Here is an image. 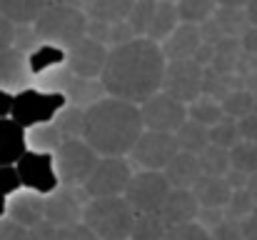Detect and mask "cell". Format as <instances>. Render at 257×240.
I'll use <instances>...</instances> for the list:
<instances>
[{
  "instance_id": "6da1fadb",
  "label": "cell",
  "mask_w": 257,
  "mask_h": 240,
  "mask_svg": "<svg viewBox=\"0 0 257 240\" xmlns=\"http://www.w3.org/2000/svg\"><path fill=\"white\" fill-rule=\"evenodd\" d=\"M165 65L168 58L160 43L138 35L107 50L105 68L97 80L102 83L105 95L143 105L150 95L163 90Z\"/></svg>"
},
{
  "instance_id": "7a4b0ae2",
  "label": "cell",
  "mask_w": 257,
  "mask_h": 240,
  "mask_svg": "<svg viewBox=\"0 0 257 240\" xmlns=\"http://www.w3.org/2000/svg\"><path fill=\"white\" fill-rule=\"evenodd\" d=\"M145 130L140 105L102 95L85 108L83 138L97 155H127Z\"/></svg>"
},
{
  "instance_id": "3957f363",
  "label": "cell",
  "mask_w": 257,
  "mask_h": 240,
  "mask_svg": "<svg viewBox=\"0 0 257 240\" xmlns=\"http://www.w3.org/2000/svg\"><path fill=\"white\" fill-rule=\"evenodd\" d=\"M135 210L122 195L90 198L83 210V223L100 240H127L133 230Z\"/></svg>"
},
{
  "instance_id": "277c9868",
  "label": "cell",
  "mask_w": 257,
  "mask_h": 240,
  "mask_svg": "<svg viewBox=\"0 0 257 240\" xmlns=\"http://www.w3.org/2000/svg\"><path fill=\"white\" fill-rule=\"evenodd\" d=\"M38 38L43 43H53L60 48H70L80 38L87 35V15L83 8H70V5H48L33 23Z\"/></svg>"
},
{
  "instance_id": "5b68a950",
  "label": "cell",
  "mask_w": 257,
  "mask_h": 240,
  "mask_svg": "<svg viewBox=\"0 0 257 240\" xmlns=\"http://www.w3.org/2000/svg\"><path fill=\"white\" fill-rule=\"evenodd\" d=\"M68 105V95L58 90H45L38 85H28L13 95V110L10 118L20 128H35L43 123H50L63 108Z\"/></svg>"
},
{
  "instance_id": "8992f818",
  "label": "cell",
  "mask_w": 257,
  "mask_h": 240,
  "mask_svg": "<svg viewBox=\"0 0 257 240\" xmlns=\"http://www.w3.org/2000/svg\"><path fill=\"white\" fill-rule=\"evenodd\" d=\"M135 35L150 38L155 43H163L172 30L177 28L180 18L172 0H135L127 20H125Z\"/></svg>"
},
{
  "instance_id": "52a82bcc",
  "label": "cell",
  "mask_w": 257,
  "mask_h": 240,
  "mask_svg": "<svg viewBox=\"0 0 257 240\" xmlns=\"http://www.w3.org/2000/svg\"><path fill=\"white\" fill-rule=\"evenodd\" d=\"M133 163L127 155H100L92 173L83 183L85 193L90 198H110L122 195L130 178H133Z\"/></svg>"
},
{
  "instance_id": "ba28073f",
  "label": "cell",
  "mask_w": 257,
  "mask_h": 240,
  "mask_svg": "<svg viewBox=\"0 0 257 240\" xmlns=\"http://www.w3.org/2000/svg\"><path fill=\"white\" fill-rule=\"evenodd\" d=\"M53 158H55V170H58L60 183L83 185L100 155L85 138H65L53 153Z\"/></svg>"
},
{
  "instance_id": "9c48e42d",
  "label": "cell",
  "mask_w": 257,
  "mask_h": 240,
  "mask_svg": "<svg viewBox=\"0 0 257 240\" xmlns=\"http://www.w3.org/2000/svg\"><path fill=\"white\" fill-rule=\"evenodd\" d=\"M170 190L172 188L163 170H138L133 173L122 198L135 213H158Z\"/></svg>"
},
{
  "instance_id": "30bf717a",
  "label": "cell",
  "mask_w": 257,
  "mask_h": 240,
  "mask_svg": "<svg viewBox=\"0 0 257 240\" xmlns=\"http://www.w3.org/2000/svg\"><path fill=\"white\" fill-rule=\"evenodd\" d=\"M180 153L175 133H160V130H143L133 150L127 153L130 163H135L140 170H163L175 155Z\"/></svg>"
},
{
  "instance_id": "8fae6325",
  "label": "cell",
  "mask_w": 257,
  "mask_h": 240,
  "mask_svg": "<svg viewBox=\"0 0 257 240\" xmlns=\"http://www.w3.org/2000/svg\"><path fill=\"white\" fill-rule=\"evenodd\" d=\"M90 195L83 185H65L60 183L53 193L45 195V220H50L55 228H65L83 220Z\"/></svg>"
},
{
  "instance_id": "7c38bea8",
  "label": "cell",
  "mask_w": 257,
  "mask_h": 240,
  "mask_svg": "<svg viewBox=\"0 0 257 240\" xmlns=\"http://www.w3.org/2000/svg\"><path fill=\"white\" fill-rule=\"evenodd\" d=\"M15 168H18V175H20L23 188L35 190L40 195H48V193H53L60 185L53 153H38V150H30L28 148L20 155V160L15 163Z\"/></svg>"
},
{
  "instance_id": "4fadbf2b",
  "label": "cell",
  "mask_w": 257,
  "mask_h": 240,
  "mask_svg": "<svg viewBox=\"0 0 257 240\" xmlns=\"http://www.w3.org/2000/svg\"><path fill=\"white\" fill-rule=\"evenodd\" d=\"M140 115H143V125L148 130L175 133L187 120V105L175 100L165 90H158L140 105Z\"/></svg>"
},
{
  "instance_id": "5bb4252c",
  "label": "cell",
  "mask_w": 257,
  "mask_h": 240,
  "mask_svg": "<svg viewBox=\"0 0 257 240\" xmlns=\"http://www.w3.org/2000/svg\"><path fill=\"white\" fill-rule=\"evenodd\" d=\"M202 80L205 68L200 63L190 60H168L165 75H163V90L180 103H192L197 95H202Z\"/></svg>"
},
{
  "instance_id": "9a60e30c",
  "label": "cell",
  "mask_w": 257,
  "mask_h": 240,
  "mask_svg": "<svg viewBox=\"0 0 257 240\" xmlns=\"http://www.w3.org/2000/svg\"><path fill=\"white\" fill-rule=\"evenodd\" d=\"M107 50H110V48H105V45L97 43L95 38L85 35V38H80L78 43H73V45L68 48V60H65V65H68L75 75H80V78L97 80L100 73H102V68H105Z\"/></svg>"
},
{
  "instance_id": "2e32d148",
  "label": "cell",
  "mask_w": 257,
  "mask_h": 240,
  "mask_svg": "<svg viewBox=\"0 0 257 240\" xmlns=\"http://www.w3.org/2000/svg\"><path fill=\"white\" fill-rule=\"evenodd\" d=\"M5 215L15 223H20L23 228H33L38 220L45 218V195L20 188L18 193L8 195L5 200Z\"/></svg>"
},
{
  "instance_id": "e0dca14e",
  "label": "cell",
  "mask_w": 257,
  "mask_h": 240,
  "mask_svg": "<svg viewBox=\"0 0 257 240\" xmlns=\"http://www.w3.org/2000/svg\"><path fill=\"white\" fill-rule=\"evenodd\" d=\"M202 30L200 25H190V23H177V28L160 43L163 53L168 60H190L195 58V53L202 45Z\"/></svg>"
},
{
  "instance_id": "ac0fdd59",
  "label": "cell",
  "mask_w": 257,
  "mask_h": 240,
  "mask_svg": "<svg viewBox=\"0 0 257 240\" xmlns=\"http://www.w3.org/2000/svg\"><path fill=\"white\" fill-rule=\"evenodd\" d=\"M158 213H160L163 223H165L168 228H172V225H182V223H192V220H197L200 203L195 200L192 190L172 188Z\"/></svg>"
},
{
  "instance_id": "d6986e66",
  "label": "cell",
  "mask_w": 257,
  "mask_h": 240,
  "mask_svg": "<svg viewBox=\"0 0 257 240\" xmlns=\"http://www.w3.org/2000/svg\"><path fill=\"white\" fill-rule=\"evenodd\" d=\"M33 80V73L28 68V55L18 48H8L0 53V88L8 93H18L28 88Z\"/></svg>"
},
{
  "instance_id": "ffe728a7",
  "label": "cell",
  "mask_w": 257,
  "mask_h": 240,
  "mask_svg": "<svg viewBox=\"0 0 257 240\" xmlns=\"http://www.w3.org/2000/svg\"><path fill=\"white\" fill-rule=\"evenodd\" d=\"M190 190L200 208H225V203L232 195V185L225 175H202Z\"/></svg>"
},
{
  "instance_id": "44dd1931",
  "label": "cell",
  "mask_w": 257,
  "mask_h": 240,
  "mask_svg": "<svg viewBox=\"0 0 257 240\" xmlns=\"http://www.w3.org/2000/svg\"><path fill=\"white\" fill-rule=\"evenodd\" d=\"M163 173H165L170 188H182V190H190V188L202 178V168H200L197 155L185 153V150H180V153L163 168Z\"/></svg>"
},
{
  "instance_id": "7402d4cb",
  "label": "cell",
  "mask_w": 257,
  "mask_h": 240,
  "mask_svg": "<svg viewBox=\"0 0 257 240\" xmlns=\"http://www.w3.org/2000/svg\"><path fill=\"white\" fill-rule=\"evenodd\" d=\"M25 150V128H20L13 118H0V165H15Z\"/></svg>"
},
{
  "instance_id": "603a6c76",
  "label": "cell",
  "mask_w": 257,
  "mask_h": 240,
  "mask_svg": "<svg viewBox=\"0 0 257 240\" xmlns=\"http://www.w3.org/2000/svg\"><path fill=\"white\" fill-rule=\"evenodd\" d=\"M135 0H83V13L95 23H122L127 20Z\"/></svg>"
},
{
  "instance_id": "cb8c5ba5",
  "label": "cell",
  "mask_w": 257,
  "mask_h": 240,
  "mask_svg": "<svg viewBox=\"0 0 257 240\" xmlns=\"http://www.w3.org/2000/svg\"><path fill=\"white\" fill-rule=\"evenodd\" d=\"M65 60H68V50L60 45H53V43H40L35 50L28 53V68H30L33 78H38L58 65H65Z\"/></svg>"
},
{
  "instance_id": "d4e9b609",
  "label": "cell",
  "mask_w": 257,
  "mask_h": 240,
  "mask_svg": "<svg viewBox=\"0 0 257 240\" xmlns=\"http://www.w3.org/2000/svg\"><path fill=\"white\" fill-rule=\"evenodd\" d=\"M50 5V0H0V13L13 25L35 23V18Z\"/></svg>"
},
{
  "instance_id": "484cf974",
  "label": "cell",
  "mask_w": 257,
  "mask_h": 240,
  "mask_svg": "<svg viewBox=\"0 0 257 240\" xmlns=\"http://www.w3.org/2000/svg\"><path fill=\"white\" fill-rule=\"evenodd\" d=\"M175 140L177 148L192 155H200L207 145H210V128L195 123V120H185L177 130H175Z\"/></svg>"
},
{
  "instance_id": "4316f807",
  "label": "cell",
  "mask_w": 257,
  "mask_h": 240,
  "mask_svg": "<svg viewBox=\"0 0 257 240\" xmlns=\"http://www.w3.org/2000/svg\"><path fill=\"white\" fill-rule=\"evenodd\" d=\"M225 118V113H222V105H220V100L217 98H212V95H197L192 103H187V120H195V123H200V125H205V128H212L215 123H220Z\"/></svg>"
},
{
  "instance_id": "83f0119b",
  "label": "cell",
  "mask_w": 257,
  "mask_h": 240,
  "mask_svg": "<svg viewBox=\"0 0 257 240\" xmlns=\"http://www.w3.org/2000/svg\"><path fill=\"white\" fill-rule=\"evenodd\" d=\"M25 140H28V148H30V150H38V153H55L58 145H60L65 138L60 135L58 125L50 120V123L28 128V130H25Z\"/></svg>"
},
{
  "instance_id": "f1b7e54d",
  "label": "cell",
  "mask_w": 257,
  "mask_h": 240,
  "mask_svg": "<svg viewBox=\"0 0 257 240\" xmlns=\"http://www.w3.org/2000/svg\"><path fill=\"white\" fill-rule=\"evenodd\" d=\"M175 10H177L180 23L202 25L215 15L217 3L215 0H175Z\"/></svg>"
},
{
  "instance_id": "f546056e",
  "label": "cell",
  "mask_w": 257,
  "mask_h": 240,
  "mask_svg": "<svg viewBox=\"0 0 257 240\" xmlns=\"http://www.w3.org/2000/svg\"><path fill=\"white\" fill-rule=\"evenodd\" d=\"M212 20L217 30L222 33V38H242V33L250 28L245 10H237V8H217Z\"/></svg>"
},
{
  "instance_id": "4dcf8cb0",
  "label": "cell",
  "mask_w": 257,
  "mask_h": 240,
  "mask_svg": "<svg viewBox=\"0 0 257 240\" xmlns=\"http://www.w3.org/2000/svg\"><path fill=\"white\" fill-rule=\"evenodd\" d=\"M168 225L163 223L160 213H135L130 240H163Z\"/></svg>"
},
{
  "instance_id": "1f68e13d",
  "label": "cell",
  "mask_w": 257,
  "mask_h": 240,
  "mask_svg": "<svg viewBox=\"0 0 257 240\" xmlns=\"http://www.w3.org/2000/svg\"><path fill=\"white\" fill-rule=\"evenodd\" d=\"M220 105H222L225 118H232V120H245L247 115L255 113V98L247 90H230L220 100Z\"/></svg>"
},
{
  "instance_id": "d6a6232c",
  "label": "cell",
  "mask_w": 257,
  "mask_h": 240,
  "mask_svg": "<svg viewBox=\"0 0 257 240\" xmlns=\"http://www.w3.org/2000/svg\"><path fill=\"white\" fill-rule=\"evenodd\" d=\"M83 118H85V110L68 103V105L53 118V123L58 125V130H60L63 138H83Z\"/></svg>"
},
{
  "instance_id": "836d02e7",
  "label": "cell",
  "mask_w": 257,
  "mask_h": 240,
  "mask_svg": "<svg viewBox=\"0 0 257 240\" xmlns=\"http://www.w3.org/2000/svg\"><path fill=\"white\" fill-rule=\"evenodd\" d=\"M230 168L240 170L245 175H252L257 170V143L255 140H240L230 148Z\"/></svg>"
},
{
  "instance_id": "e575fe53",
  "label": "cell",
  "mask_w": 257,
  "mask_h": 240,
  "mask_svg": "<svg viewBox=\"0 0 257 240\" xmlns=\"http://www.w3.org/2000/svg\"><path fill=\"white\" fill-rule=\"evenodd\" d=\"M240 140H242L240 123L232 120V118H222L220 123H215V125L210 128V145H217V148L230 150V148L237 145Z\"/></svg>"
},
{
  "instance_id": "d590c367",
  "label": "cell",
  "mask_w": 257,
  "mask_h": 240,
  "mask_svg": "<svg viewBox=\"0 0 257 240\" xmlns=\"http://www.w3.org/2000/svg\"><path fill=\"white\" fill-rule=\"evenodd\" d=\"M197 160H200L202 175H227L230 170V150L217 148V145H207L197 155Z\"/></svg>"
},
{
  "instance_id": "8d00e7d4",
  "label": "cell",
  "mask_w": 257,
  "mask_h": 240,
  "mask_svg": "<svg viewBox=\"0 0 257 240\" xmlns=\"http://www.w3.org/2000/svg\"><path fill=\"white\" fill-rule=\"evenodd\" d=\"M255 208H257V203L252 200V195H250L245 188H235L222 210H225V215L232 218V220H245V218H250V215L255 213Z\"/></svg>"
},
{
  "instance_id": "74e56055",
  "label": "cell",
  "mask_w": 257,
  "mask_h": 240,
  "mask_svg": "<svg viewBox=\"0 0 257 240\" xmlns=\"http://www.w3.org/2000/svg\"><path fill=\"white\" fill-rule=\"evenodd\" d=\"M163 240H210V230L202 228L197 220H192V223H182V225L168 228Z\"/></svg>"
},
{
  "instance_id": "f35d334b",
  "label": "cell",
  "mask_w": 257,
  "mask_h": 240,
  "mask_svg": "<svg viewBox=\"0 0 257 240\" xmlns=\"http://www.w3.org/2000/svg\"><path fill=\"white\" fill-rule=\"evenodd\" d=\"M43 40L38 38V33H35V28H33V23H28V25H15V35H13V48H18L20 53H30V50H35L38 45H40Z\"/></svg>"
},
{
  "instance_id": "ab89813d",
  "label": "cell",
  "mask_w": 257,
  "mask_h": 240,
  "mask_svg": "<svg viewBox=\"0 0 257 240\" xmlns=\"http://www.w3.org/2000/svg\"><path fill=\"white\" fill-rule=\"evenodd\" d=\"M210 240H245V230L240 220H232L225 215L215 228H210Z\"/></svg>"
},
{
  "instance_id": "60d3db41",
  "label": "cell",
  "mask_w": 257,
  "mask_h": 240,
  "mask_svg": "<svg viewBox=\"0 0 257 240\" xmlns=\"http://www.w3.org/2000/svg\"><path fill=\"white\" fill-rule=\"evenodd\" d=\"M20 188H23V183H20L18 168L15 165H0V195L8 198V195L18 193Z\"/></svg>"
},
{
  "instance_id": "b9f144b4",
  "label": "cell",
  "mask_w": 257,
  "mask_h": 240,
  "mask_svg": "<svg viewBox=\"0 0 257 240\" xmlns=\"http://www.w3.org/2000/svg\"><path fill=\"white\" fill-rule=\"evenodd\" d=\"M55 240H100L85 223H73V225H65V228H58V235Z\"/></svg>"
},
{
  "instance_id": "7bdbcfd3",
  "label": "cell",
  "mask_w": 257,
  "mask_h": 240,
  "mask_svg": "<svg viewBox=\"0 0 257 240\" xmlns=\"http://www.w3.org/2000/svg\"><path fill=\"white\" fill-rule=\"evenodd\" d=\"M0 240H30V235H28V228H23L20 223L3 215L0 218Z\"/></svg>"
},
{
  "instance_id": "ee69618b",
  "label": "cell",
  "mask_w": 257,
  "mask_h": 240,
  "mask_svg": "<svg viewBox=\"0 0 257 240\" xmlns=\"http://www.w3.org/2000/svg\"><path fill=\"white\" fill-rule=\"evenodd\" d=\"M28 235H30V240H55V235H58V228L50 223V220H38L33 228H28Z\"/></svg>"
},
{
  "instance_id": "f6af8a7d",
  "label": "cell",
  "mask_w": 257,
  "mask_h": 240,
  "mask_svg": "<svg viewBox=\"0 0 257 240\" xmlns=\"http://www.w3.org/2000/svg\"><path fill=\"white\" fill-rule=\"evenodd\" d=\"M13 35H15V25L0 13V53L13 48Z\"/></svg>"
},
{
  "instance_id": "bcb514c9",
  "label": "cell",
  "mask_w": 257,
  "mask_h": 240,
  "mask_svg": "<svg viewBox=\"0 0 257 240\" xmlns=\"http://www.w3.org/2000/svg\"><path fill=\"white\" fill-rule=\"evenodd\" d=\"M240 45L247 50V53H257V28H247L245 33H242V38H240Z\"/></svg>"
},
{
  "instance_id": "7dc6e473",
  "label": "cell",
  "mask_w": 257,
  "mask_h": 240,
  "mask_svg": "<svg viewBox=\"0 0 257 240\" xmlns=\"http://www.w3.org/2000/svg\"><path fill=\"white\" fill-rule=\"evenodd\" d=\"M13 95L15 93H8L0 88V118H10V110H13Z\"/></svg>"
},
{
  "instance_id": "c3c4849f",
  "label": "cell",
  "mask_w": 257,
  "mask_h": 240,
  "mask_svg": "<svg viewBox=\"0 0 257 240\" xmlns=\"http://www.w3.org/2000/svg\"><path fill=\"white\" fill-rule=\"evenodd\" d=\"M245 15H247V23L257 28V0H250L247 5H245Z\"/></svg>"
},
{
  "instance_id": "681fc988",
  "label": "cell",
  "mask_w": 257,
  "mask_h": 240,
  "mask_svg": "<svg viewBox=\"0 0 257 240\" xmlns=\"http://www.w3.org/2000/svg\"><path fill=\"white\" fill-rule=\"evenodd\" d=\"M217 3V8H237V10H245V5L250 3V0H215Z\"/></svg>"
},
{
  "instance_id": "f907efd6",
  "label": "cell",
  "mask_w": 257,
  "mask_h": 240,
  "mask_svg": "<svg viewBox=\"0 0 257 240\" xmlns=\"http://www.w3.org/2000/svg\"><path fill=\"white\" fill-rule=\"evenodd\" d=\"M245 190L252 195V200L257 203V170L252 173V175H247V183H245Z\"/></svg>"
},
{
  "instance_id": "816d5d0a",
  "label": "cell",
  "mask_w": 257,
  "mask_h": 240,
  "mask_svg": "<svg viewBox=\"0 0 257 240\" xmlns=\"http://www.w3.org/2000/svg\"><path fill=\"white\" fill-rule=\"evenodd\" d=\"M5 200H8V198H3V195H0V218L5 215Z\"/></svg>"
},
{
  "instance_id": "f5cc1de1",
  "label": "cell",
  "mask_w": 257,
  "mask_h": 240,
  "mask_svg": "<svg viewBox=\"0 0 257 240\" xmlns=\"http://www.w3.org/2000/svg\"><path fill=\"white\" fill-rule=\"evenodd\" d=\"M172 3H175V0H172Z\"/></svg>"
},
{
  "instance_id": "db71d44e",
  "label": "cell",
  "mask_w": 257,
  "mask_h": 240,
  "mask_svg": "<svg viewBox=\"0 0 257 240\" xmlns=\"http://www.w3.org/2000/svg\"><path fill=\"white\" fill-rule=\"evenodd\" d=\"M127 240H130V238H127Z\"/></svg>"
}]
</instances>
